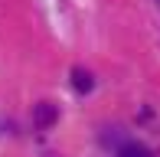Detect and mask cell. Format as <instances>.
<instances>
[{
	"instance_id": "obj_2",
	"label": "cell",
	"mask_w": 160,
	"mask_h": 157,
	"mask_svg": "<svg viewBox=\"0 0 160 157\" xmlns=\"http://www.w3.org/2000/svg\"><path fill=\"white\" fill-rule=\"evenodd\" d=\"M72 89H75V92H82V95H88V92L92 89H95V78H92V72H88V69H72Z\"/></svg>"
},
{
	"instance_id": "obj_3",
	"label": "cell",
	"mask_w": 160,
	"mask_h": 157,
	"mask_svg": "<svg viewBox=\"0 0 160 157\" xmlns=\"http://www.w3.org/2000/svg\"><path fill=\"white\" fill-rule=\"evenodd\" d=\"M118 157H154V154H150L144 144H131V141H128V144L118 147Z\"/></svg>"
},
{
	"instance_id": "obj_1",
	"label": "cell",
	"mask_w": 160,
	"mask_h": 157,
	"mask_svg": "<svg viewBox=\"0 0 160 157\" xmlns=\"http://www.w3.org/2000/svg\"><path fill=\"white\" fill-rule=\"evenodd\" d=\"M56 118H59V111H56V105H49V102H39L33 108V124L39 128V131H49V128L56 124Z\"/></svg>"
}]
</instances>
